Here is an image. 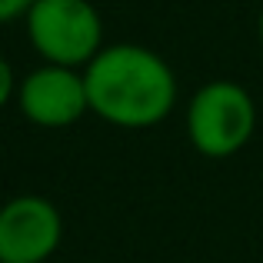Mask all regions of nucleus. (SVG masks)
Returning <instances> with one entry per match:
<instances>
[{
    "mask_svg": "<svg viewBox=\"0 0 263 263\" xmlns=\"http://www.w3.org/2000/svg\"><path fill=\"white\" fill-rule=\"evenodd\" d=\"M87 103L97 120L120 130L163 123L177 107V73L143 44H107L84 67Z\"/></svg>",
    "mask_w": 263,
    "mask_h": 263,
    "instance_id": "f257e3e1",
    "label": "nucleus"
},
{
    "mask_svg": "<svg viewBox=\"0 0 263 263\" xmlns=\"http://www.w3.org/2000/svg\"><path fill=\"white\" fill-rule=\"evenodd\" d=\"M27 40L44 64L84 70L103 50V17L90 0H33L24 17Z\"/></svg>",
    "mask_w": 263,
    "mask_h": 263,
    "instance_id": "7ed1b4c3",
    "label": "nucleus"
},
{
    "mask_svg": "<svg viewBox=\"0 0 263 263\" xmlns=\"http://www.w3.org/2000/svg\"><path fill=\"white\" fill-rule=\"evenodd\" d=\"M257 130V103L237 80H206L186 103V140L206 160H227L250 143Z\"/></svg>",
    "mask_w": 263,
    "mask_h": 263,
    "instance_id": "f03ea898",
    "label": "nucleus"
},
{
    "mask_svg": "<svg viewBox=\"0 0 263 263\" xmlns=\"http://www.w3.org/2000/svg\"><path fill=\"white\" fill-rule=\"evenodd\" d=\"M257 33H260V44H263V10H260V17H257Z\"/></svg>",
    "mask_w": 263,
    "mask_h": 263,
    "instance_id": "6e6552de",
    "label": "nucleus"
},
{
    "mask_svg": "<svg viewBox=\"0 0 263 263\" xmlns=\"http://www.w3.org/2000/svg\"><path fill=\"white\" fill-rule=\"evenodd\" d=\"M17 107L33 127L64 130L90 114L84 70L40 64L17 84Z\"/></svg>",
    "mask_w": 263,
    "mask_h": 263,
    "instance_id": "39448f33",
    "label": "nucleus"
},
{
    "mask_svg": "<svg viewBox=\"0 0 263 263\" xmlns=\"http://www.w3.org/2000/svg\"><path fill=\"white\" fill-rule=\"evenodd\" d=\"M17 84L20 80H17V73H13V67L0 57V110H4L10 100H17Z\"/></svg>",
    "mask_w": 263,
    "mask_h": 263,
    "instance_id": "423d86ee",
    "label": "nucleus"
},
{
    "mask_svg": "<svg viewBox=\"0 0 263 263\" xmlns=\"http://www.w3.org/2000/svg\"><path fill=\"white\" fill-rule=\"evenodd\" d=\"M64 217L40 193H20L0 206V263H47L60 250Z\"/></svg>",
    "mask_w": 263,
    "mask_h": 263,
    "instance_id": "20e7f679",
    "label": "nucleus"
},
{
    "mask_svg": "<svg viewBox=\"0 0 263 263\" xmlns=\"http://www.w3.org/2000/svg\"><path fill=\"white\" fill-rule=\"evenodd\" d=\"M33 0H0V24H10L17 17H27Z\"/></svg>",
    "mask_w": 263,
    "mask_h": 263,
    "instance_id": "0eeeda50",
    "label": "nucleus"
}]
</instances>
